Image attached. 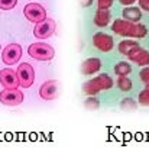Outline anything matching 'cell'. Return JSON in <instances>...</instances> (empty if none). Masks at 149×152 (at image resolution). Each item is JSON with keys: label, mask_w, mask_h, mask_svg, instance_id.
Returning a JSON list of instances; mask_svg holds the SVG:
<instances>
[{"label": "cell", "mask_w": 149, "mask_h": 152, "mask_svg": "<svg viewBox=\"0 0 149 152\" xmlns=\"http://www.w3.org/2000/svg\"><path fill=\"white\" fill-rule=\"evenodd\" d=\"M117 87L122 91H130L132 90V80H129L126 75H120L117 80Z\"/></svg>", "instance_id": "ac0fdd59"}, {"label": "cell", "mask_w": 149, "mask_h": 152, "mask_svg": "<svg viewBox=\"0 0 149 152\" xmlns=\"http://www.w3.org/2000/svg\"><path fill=\"white\" fill-rule=\"evenodd\" d=\"M93 0H80V4L83 7H88V6H91Z\"/></svg>", "instance_id": "484cf974"}, {"label": "cell", "mask_w": 149, "mask_h": 152, "mask_svg": "<svg viewBox=\"0 0 149 152\" xmlns=\"http://www.w3.org/2000/svg\"><path fill=\"white\" fill-rule=\"evenodd\" d=\"M0 84L4 88H18L20 86V83H19L16 71L9 70V68L0 71Z\"/></svg>", "instance_id": "30bf717a"}, {"label": "cell", "mask_w": 149, "mask_h": 152, "mask_svg": "<svg viewBox=\"0 0 149 152\" xmlns=\"http://www.w3.org/2000/svg\"><path fill=\"white\" fill-rule=\"evenodd\" d=\"M55 28H57L55 20L51 19V18H46V19H44V20H41V22H38L35 25L34 36L36 39H46V38L54 35Z\"/></svg>", "instance_id": "277c9868"}, {"label": "cell", "mask_w": 149, "mask_h": 152, "mask_svg": "<svg viewBox=\"0 0 149 152\" xmlns=\"http://www.w3.org/2000/svg\"><path fill=\"white\" fill-rule=\"evenodd\" d=\"M39 96L44 100H54L58 96V83L55 80L45 81L39 88Z\"/></svg>", "instance_id": "7c38bea8"}, {"label": "cell", "mask_w": 149, "mask_h": 152, "mask_svg": "<svg viewBox=\"0 0 149 152\" xmlns=\"http://www.w3.org/2000/svg\"><path fill=\"white\" fill-rule=\"evenodd\" d=\"M110 22V12L109 9H97L96 12V16H94V25L100 26V28H104L107 26Z\"/></svg>", "instance_id": "9a60e30c"}, {"label": "cell", "mask_w": 149, "mask_h": 152, "mask_svg": "<svg viewBox=\"0 0 149 152\" xmlns=\"http://www.w3.org/2000/svg\"><path fill=\"white\" fill-rule=\"evenodd\" d=\"M0 48H1V47H0Z\"/></svg>", "instance_id": "83f0119b"}, {"label": "cell", "mask_w": 149, "mask_h": 152, "mask_svg": "<svg viewBox=\"0 0 149 152\" xmlns=\"http://www.w3.org/2000/svg\"><path fill=\"white\" fill-rule=\"evenodd\" d=\"M113 0H97V9H110Z\"/></svg>", "instance_id": "cb8c5ba5"}, {"label": "cell", "mask_w": 149, "mask_h": 152, "mask_svg": "<svg viewBox=\"0 0 149 152\" xmlns=\"http://www.w3.org/2000/svg\"><path fill=\"white\" fill-rule=\"evenodd\" d=\"M18 0H0V9L1 10H10L16 6Z\"/></svg>", "instance_id": "ffe728a7"}, {"label": "cell", "mask_w": 149, "mask_h": 152, "mask_svg": "<svg viewBox=\"0 0 149 152\" xmlns=\"http://www.w3.org/2000/svg\"><path fill=\"white\" fill-rule=\"evenodd\" d=\"M84 104H85V107H87L88 110H96V109H99L100 103H99V100H97V99L91 97V99H87Z\"/></svg>", "instance_id": "7402d4cb"}, {"label": "cell", "mask_w": 149, "mask_h": 152, "mask_svg": "<svg viewBox=\"0 0 149 152\" xmlns=\"http://www.w3.org/2000/svg\"><path fill=\"white\" fill-rule=\"evenodd\" d=\"M22 58V47L19 44H10L3 49L1 59L6 65H13Z\"/></svg>", "instance_id": "ba28073f"}, {"label": "cell", "mask_w": 149, "mask_h": 152, "mask_svg": "<svg viewBox=\"0 0 149 152\" xmlns=\"http://www.w3.org/2000/svg\"><path fill=\"white\" fill-rule=\"evenodd\" d=\"M115 72L117 77H120V75H129L132 72V65L129 62H126V61H120V62H117L115 65Z\"/></svg>", "instance_id": "2e32d148"}, {"label": "cell", "mask_w": 149, "mask_h": 152, "mask_svg": "<svg viewBox=\"0 0 149 152\" xmlns=\"http://www.w3.org/2000/svg\"><path fill=\"white\" fill-rule=\"evenodd\" d=\"M16 74H18V78H19V83H20V87L29 88V87L34 84L35 71L31 64H28V62L19 64V67H18V70H16Z\"/></svg>", "instance_id": "5b68a950"}, {"label": "cell", "mask_w": 149, "mask_h": 152, "mask_svg": "<svg viewBox=\"0 0 149 152\" xmlns=\"http://www.w3.org/2000/svg\"><path fill=\"white\" fill-rule=\"evenodd\" d=\"M127 58L130 59L132 62L140 65V67H146V65H149V52L146 49H143V48H140V47L133 48V49L127 54Z\"/></svg>", "instance_id": "8fae6325"}, {"label": "cell", "mask_w": 149, "mask_h": 152, "mask_svg": "<svg viewBox=\"0 0 149 152\" xmlns=\"http://www.w3.org/2000/svg\"><path fill=\"white\" fill-rule=\"evenodd\" d=\"M140 9H145L146 12H149V0H138Z\"/></svg>", "instance_id": "d4e9b609"}, {"label": "cell", "mask_w": 149, "mask_h": 152, "mask_svg": "<svg viewBox=\"0 0 149 152\" xmlns=\"http://www.w3.org/2000/svg\"><path fill=\"white\" fill-rule=\"evenodd\" d=\"M138 100H139V104L149 106V86H146V87H145V88L139 93Z\"/></svg>", "instance_id": "d6986e66"}, {"label": "cell", "mask_w": 149, "mask_h": 152, "mask_svg": "<svg viewBox=\"0 0 149 152\" xmlns=\"http://www.w3.org/2000/svg\"><path fill=\"white\" fill-rule=\"evenodd\" d=\"M112 31L120 36H129V38H145L148 35L146 26L138 22H129L125 19H116L112 25Z\"/></svg>", "instance_id": "6da1fadb"}, {"label": "cell", "mask_w": 149, "mask_h": 152, "mask_svg": "<svg viewBox=\"0 0 149 152\" xmlns=\"http://www.w3.org/2000/svg\"><path fill=\"white\" fill-rule=\"evenodd\" d=\"M113 87V80L107 74H100L99 77H94L93 80L83 84V93L87 96H96L102 90H109Z\"/></svg>", "instance_id": "7a4b0ae2"}, {"label": "cell", "mask_w": 149, "mask_h": 152, "mask_svg": "<svg viewBox=\"0 0 149 152\" xmlns=\"http://www.w3.org/2000/svg\"><path fill=\"white\" fill-rule=\"evenodd\" d=\"M93 45L102 52H109L113 49V38L104 32H97L93 35Z\"/></svg>", "instance_id": "9c48e42d"}, {"label": "cell", "mask_w": 149, "mask_h": 152, "mask_svg": "<svg viewBox=\"0 0 149 152\" xmlns=\"http://www.w3.org/2000/svg\"><path fill=\"white\" fill-rule=\"evenodd\" d=\"M28 54L34 59H38V61H49V59L54 58L55 51L51 45H48L45 42H35V44L29 45Z\"/></svg>", "instance_id": "3957f363"}, {"label": "cell", "mask_w": 149, "mask_h": 152, "mask_svg": "<svg viewBox=\"0 0 149 152\" xmlns=\"http://www.w3.org/2000/svg\"><path fill=\"white\" fill-rule=\"evenodd\" d=\"M123 19L129 20V22H139L142 19V12H140L139 7L127 6L126 9L123 10Z\"/></svg>", "instance_id": "5bb4252c"}, {"label": "cell", "mask_w": 149, "mask_h": 152, "mask_svg": "<svg viewBox=\"0 0 149 152\" xmlns=\"http://www.w3.org/2000/svg\"><path fill=\"white\" fill-rule=\"evenodd\" d=\"M120 106H122L123 110H135V109H136V103H135L132 99H125V100L120 103Z\"/></svg>", "instance_id": "44dd1931"}, {"label": "cell", "mask_w": 149, "mask_h": 152, "mask_svg": "<svg viewBox=\"0 0 149 152\" xmlns=\"http://www.w3.org/2000/svg\"><path fill=\"white\" fill-rule=\"evenodd\" d=\"M139 77H140V80H142V83H143V84L149 86V67H145L143 70H140V72H139Z\"/></svg>", "instance_id": "603a6c76"}, {"label": "cell", "mask_w": 149, "mask_h": 152, "mask_svg": "<svg viewBox=\"0 0 149 152\" xmlns=\"http://www.w3.org/2000/svg\"><path fill=\"white\" fill-rule=\"evenodd\" d=\"M23 102V93L18 88H4L0 91V103L6 106H18Z\"/></svg>", "instance_id": "52a82bcc"}, {"label": "cell", "mask_w": 149, "mask_h": 152, "mask_svg": "<svg viewBox=\"0 0 149 152\" xmlns=\"http://www.w3.org/2000/svg\"><path fill=\"white\" fill-rule=\"evenodd\" d=\"M102 68V61L99 58H87L85 61H83L80 70L81 74L84 75H90V74H94Z\"/></svg>", "instance_id": "4fadbf2b"}, {"label": "cell", "mask_w": 149, "mask_h": 152, "mask_svg": "<svg viewBox=\"0 0 149 152\" xmlns=\"http://www.w3.org/2000/svg\"><path fill=\"white\" fill-rule=\"evenodd\" d=\"M120 1V4H125V6H130V4H133V1L135 0H119Z\"/></svg>", "instance_id": "4316f807"}, {"label": "cell", "mask_w": 149, "mask_h": 152, "mask_svg": "<svg viewBox=\"0 0 149 152\" xmlns=\"http://www.w3.org/2000/svg\"><path fill=\"white\" fill-rule=\"evenodd\" d=\"M136 47H139V44L138 42H135V41H122V42L119 44V52L127 57V54Z\"/></svg>", "instance_id": "e0dca14e"}, {"label": "cell", "mask_w": 149, "mask_h": 152, "mask_svg": "<svg viewBox=\"0 0 149 152\" xmlns=\"http://www.w3.org/2000/svg\"><path fill=\"white\" fill-rule=\"evenodd\" d=\"M23 13H25V18L29 22H32V23H38V22L46 19L45 9L39 3H29V4H26L25 9H23Z\"/></svg>", "instance_id": "8992f818"}]
</instances>
